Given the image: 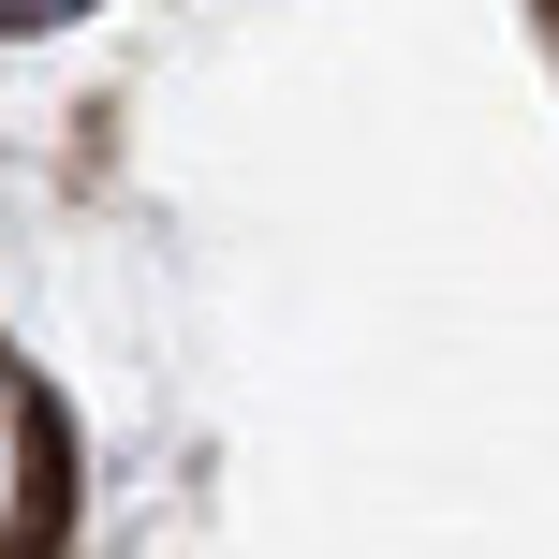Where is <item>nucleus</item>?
Segmentation results:
<instances>
[{
    "label": "nucleus",
    "mask_w": 559,
    "mask_h": 559,
    "mask_svg": "<svg viewBox=\"0 0 559 559\" xmlns=\"http://www.w3.org/2000/svg\"><path fill=\"white\" fill-rule=\"evenodd\" d=\"M0 501H15V486H0Z\"/></svg>",
    "instance_id": "nucleus-1"
}]
</instances>
